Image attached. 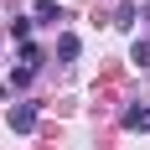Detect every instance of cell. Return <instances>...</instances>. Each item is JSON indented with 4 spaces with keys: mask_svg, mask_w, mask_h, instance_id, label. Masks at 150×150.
I'll use <instances>...</instances> for the list:
<instances>
[{
    "mask_svg": "<svg viewBox=\"0 0 150 150\" xmlns=\"http://www.w3.org/2000/svg\"><path fill=\"white\" fill-rule=\"evenodd\" d=\"M31 16H36V21H62V5H57V0H36Z\"/></svg>",
    "mask_w": 150,
    "mask_h": 150,
    "instance_id": "cell-4",
    "label": "cell"
},
{
    "mask_svg": "<svg viewBox=\"0 0 150 150\" xmlns=\"http://www.w3.org/2000/svg\"><path fill=\"white\" fill-rule=\"evenodd\" d=\"M78 52H83V42H78L73 31H62V36H57V57H62V62H73Z\"/></svg>",
    "mask_w": 150,
    "mask_h": 150,
    "instance_id": "cell-3",
    "label": "cell"
},
{
    "mask_svg": "<svg viewBox=\"0 0 150 150\" xmlns=\"http://www.w3.org/2000/svg\"><path fill=\"white\" fill-rule=\"evenodd\" d=\"M11 129H16V135L36 129V104H11Z\"/></svg>",
    "mask_w": 150,
    "mask_h": 150,
    "instance_id": "cell-1",
    "label": "cell"
},
{
    "mask_svg": "<svg viewBox=\"0 0 150 150\" xmlns=\"http://www.w3.org/2000/svg\"><path fill=\"white\" fill-rule=\"evenodd\" d=\"M129 62H135V67H150V42H140V36H135V47H129Z\"/></svg>",
    "mask_w": 150,
    "mask_h": 150,
    "instance_id": "cell-5",
    "label": "cell"
},
{
    "mask_svg": "<svg viewBox=\"0 0 150 150\" xmlns=\"http://www.w3.org/2000/svg\"><path fill=\"white\" fill-rule=\"evenodd\" d=\"M11 36H16V42H26V36H31V21H26V16H16V21H11Z\"/></svg>",
    "mask_w": 150,
    "mask_h": 150,
    "instance_id": "cell-6",
    "label": "cell"
},
{
    "mask_svg": "<svg viewBox=\"0 0 150 150\" xmlns=\"http://www.w3.org/2000/svg\"><path fill=\"white\" fill-rule=\"evenodd\" d=\"M21 62H26L31 73H36V62H42V47H31V42H26V47H21Z\"/></svg>",
    "mask_w": 150,
    "mask_h": 150,
    "instance_id": "cell-7",
    "label": "cell"
},
{
    "mask_svg": "<svg viewBox=\"0 0 150 150\" xmlns=\"http://www.w3.org/2000/svg\"><path fill=\"white\" fill-rule=\"evenodd\" d=\"M124 129H150V98L135 109H124Z\"/></svg>",
    "mask_w": 150,
    "mask_h": 150,
    "instance_id": "cell-2",
    "label": "cell"
}]
</instances>
